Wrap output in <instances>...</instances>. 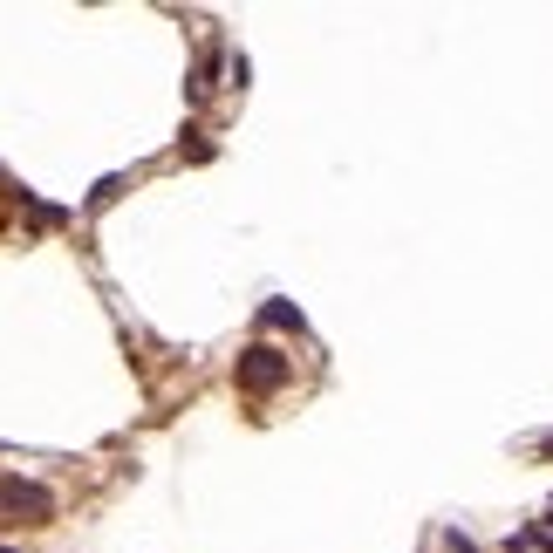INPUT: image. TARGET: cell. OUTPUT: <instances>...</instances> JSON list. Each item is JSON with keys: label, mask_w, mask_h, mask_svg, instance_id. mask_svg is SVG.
I'll list each match as a JSON object with an SVG mask.
<instances>
[{"label": "cell", "mask_w": 553, "mask_h": 553, "mask_svg": "<svg viewBox=\"0 0 553 553\" xmlns=\"http://www.w3.org/2000/svg\"><path fill=\"white\" fill-rule=\"evenodd\" d=\"M444 547H451V553H478L472 540H465V533H458V526H451V533H444Z\"/></svg>", "instance_id": "cell-6"}, {"label": "cell", "mask_w": 553, "mask_h": 553, "mask_svg": "<svg viewBox=\"0 0 553 553\" xmlns=\"http://www.w3.org/2000/svg\"><path fill=\"white\" fill-rule=\"evenodd\" d=\"M0 513L14 519V526H48L55 519V492L48 485H35V478H0Z\"/></svg>", "instance_id": "cell-2"}, {"label": "cell", "mask_w": 553, "mask_h": 553, "mask_svg": "<svg viewBox=\"0 0 553 553\" xmlns=\"http://www.w3.org/2000/svg\"><path fill=\"white\" fill-rule=\"evenodd\" d=\"M506 553H526V540H513V547H506Z\"/></svg>", "instance_id": "cell-9"}, {"label": "cell", "mask_w": 553, "mask_h": 553, "mask_svg": "<svg viewBox=\"0 0 553 553\" xmlns=\"http://www.w3.org/2000/svg\"><path fill=\"white\" fill-rule=\"evenodd\" d=\"M205 89H212V55H205L192 76H185V96H192V103H205Z\"/></svg>", "instance_id": "cell-4"}, {"label": "cell", "mask_w": 553, "mask_h": 553, "mask_svg": "<svg viewBox=\"0 0 553 553\" xmlns=\"http://www.w3.org/2000/svg\"><path fill=\"white\" fill-rule=\"evenodd\" d=\"M260 321H267V328H287V335H301V328H308L294 301H267V308H260Z\"/></svg>", "instance_id": "cell-3"}, {"label": "cell", "mask_w": 553, "mask_h": 553, "mask_svg": "<svg viewBox=\"0 0 553 553\" xmlns=\"http://www.w3.org/2000/svg\"><path fill=\"white\" fill-rule=\"evenodd\" d=\"M526 547H547V553H553V533H540V526H533V533H526Z\"/></svg>", "instance_id": "cell-7"}, {"label": "cell", "mask_w": 553, "mask_h": 553, "mask_svg": "<svg viewBox=\"0 0 553 553\" xmlns=\"http://www.w3.org/2000/svg\"><path fill=\"white\" fill-rule=\"evenodd\" d=\"M0 553H21V547H0Z\"/></svg>", "instance_id": "cell-10"}, {"label": "cell", "mask_w": 553, "mask_h": 553, "mask_svg": "<svg viewBox=\"0 0 553 553\" xmlns=\"http://www.w3.org/2000/svg\"><path fill=\"white\" fill-rule=\"evenodd\" d=\"M287 376H294V362L280 356L274 342H253V349H239V362H233V383L246 396H274Z\"/></svg>", "instance_id": "cell-1"}, {"label": "cell", "mask_w": 553, "mask_h": 553, "mask_svg": "<svg viewBox=\"0 0 553 553\" xmlns=\"http://www.w3.org/2000/svg\"><path fill=\"white\" fill-rule=\"evenodd\" d=\"M540 533H553V506H547V519H540Z\"/></svg>", "instance_id": "cell-8"}, {"label": "cell", "mask_w": 553, "mask_h": 553, "mask_svg": "<svg viewBox=\"0 0 553 553\" xmlns=\"http://www.w3.org/2000/svg\"><path fill=\"white\" fill-rule=\"evenodd\" d=\"M185 137H192V144H178V158H192V164H205V158H212V144H205L198 130H185Z\"/></svg>", "instance_id": "cell-5"}]
</instances>
